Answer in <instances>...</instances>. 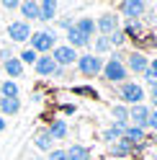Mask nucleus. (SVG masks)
Returning <instances> with one entry per match:
<instances>
[{
  "mask_svg": "<svg viewBox=\"0 0 157 160\" xmlns=\"http://www.w3.org/2000/svg\"><path fill=\"white\" fill-rule=\"evenodd\" d=\"M101 75L108 80V83H126V78H129V70H126L124 65V54L119 52H113L108 57V62H103V70H101Z\"/></svg>",
  "mask_w": 157,
  "mask_h": 160,
  "instance_id": "1",
  "label": "nucleus"
},
{
  "mask_svg": "<svg viewBox=\"0 0 157 160\" xmlns=\"http://www.w3.org/2000/svg\"><path fill=\"white\" fill-rule=\"evenodd\" d=\"M28 49H34L36 54H52V49L57 47V36H54V31H34L31 36H28Z\"/></svg>",
  "mask_w": 157,
  "mask_h": 160,
  "instance_id": "2",
  "label": "nucleus"
},
{
  "mask_svg": "<svg viewBox=\"0 0 157 160\" xmlns=\"http://www.w3.org/2000/svg\"><path fill=\"white\" fill-rule=\"evenodd\" d=\"M119 98H121V103L126 106V103H131V106H136V103H144V88L139 85V83H134V80H126V83H121L119 85Z\"/></svg>",
  "mask_w": 157,
  "mask_h": 160,
  "instance_id": "3",
  "label": "nucleus"
},
{
  "mask_svg": "<svg viewBox=\"0 0 157 160\" xmlns=\"http://www.w3.org/2000/svg\"><path fill=\"white\" fill-rule=\"evenodd\" d=\"M75 65L85 78H95V75H101V70H103V57H98L93 52H85V54L77 57Z\"/></svg>",
  "mask_w": 157,
  "mask_h": 160,
  "instance_id": "4",
  "label": "nucleus"
},
{
  "mask_svg": "<svg viewBox=\"0 0 157 160\" xmlns=\"http://www.w3.org/2000/svg\"><path fill=\"white\" fill-rule=\"evenodd\" d=\"M49 57L54 59V65H57V67H62V70H64V67H70V65H75V62H77V57H80V52H75L72 47L62 44V47H54Z\"/></svg>",
  "mask_w": 157,
  "mask_h": 160,
  "instance_id": "5",
  "label": "nucleus"
},
{
  "mask_svg": "<svg viewBox=\"0 0 157 160\" xmlns=\"http://www.w3.org/2000/svg\"><path fill=\"white\" fill-rule=\"evenodd\" d=\"M95 28H98V34L101 36H111L113 31H119L121 28V21H119V16L116 13H101L95 18Z\"/></svg>",
  "mask_w": 157,
  "mask_h": 160,
  "instance_id": "6",
  "label": "nucleus"
},
{
  "mask_svg": "<svg viewBox=\"0 0 157 160\" xmlns=\"http://www.w3.org/2000/svg\"><path fill=\"white\" fill-rule=\"evenodd\" d=\"M144 11H147L144 0H124V3L119 5V13L126 16L129 21H139V18L144 16Z\"/></svg>",
  "mask_w": 157,
  "mask_h": 160,
  "instance_id": "7",
  "label": "nucleus"
},
{
  "mask_svg": "<svg viewBox=\"0 0 157 160\" xmlns=\"http://www.w3.org/2000/svg\"><path fill=\"white\" fill-rule=\"evenodd\" d=\"M124 65H126V70H129V72H136V75H142L147 67H150V57H147L144 52H134L131 54H126L124 57Z\"/></svg>",
  "mask_w": 157,
  "mask_h": 160,
  "instance_id": "8",
  "label": "nucleus"
},
{
  "mask_svg": "<svg viewBox=\"0 0 157 160\" xmlns=\"http://www.w3.org/2000/svg\"><path fill=\"white\" fill-rule=\"evenodd\" d=\"M28 36H31V26L26 21H11V26H8V39L13 44H26Z\"/></svg>",
  "mask_w": 157,
  "mask_h": 160,
  "instance_id": "9",
  "label": "nucleus"
},
{
  "mask_svg": "<svg viewBox=\"0 0 157 160\" xmlns=\"http://www.w3.org/2000/svg\"><path fill=\"white\" fill-rule=\"evenodd\" d=\"M147 119H150V106H147V103H136V106L129 108V122H131V127H139V129L147 132Z\"/></svg>",
  "mask_w": 157,
  "mask_h": 160,
  "instance_id": "10",
  "label": "nucleus"
},
{
  "mask_svg": "<svg viewBox=\"0 0 157 160\" xmlns=\"http://www.w3.org/2000/svg\"><path fill=\"white\" fill-rule=\"evenodd\" d=\"M34 72H36L39 78H54V72H57L54 59L49 57V54H39V59L34 62Z\"/></svg>",
  "mask_w": 157,
  "mask_h": 160,
  "instance_id": "11",
  "label": "nucleus"
},
{
  "mask_svg": "<svg viewBox=\"0 0 157 160\" xmlns=\"http://www.w3.org/2000/svg\"><path fill=\"white\" fill-rule=\"evenodd\" d=\"M72 28H75V31H80L85 39H90V42H93V36L98 34V28H95V18H90V16H80V18L72 23Z\"/></svg>",
  "mask_w": 157,
  "mask_h": 160,
  "instance_id": "12",
  "label": "nucleus"
},
{
  "mask_svg": "<svg viewBox=\"0 0 157 160\" xmlns=\"http://www.w3.org/2000/svg\"><path fill=\"white\" fill-rule=\"evenodd\" d=\"M18 11H21V21H39V3H34V0H23V3H18Z\"/></svg>",
  "mask_w": 157,
  "mask_h": 160,
  "instance_id": "13",
  "label": "nucleus"
},
{
  "mask_svg": "<svg viewBox=\"0 0 157 160\" xmlns=\"http://www.w3.org/2000/svg\"><path fill=\"white\" fill-rule=\"evenodd\" d=\"M126 127H129V124H111V127H106L103 129V139H106V142H108V145H113V142H119V139H124V129Z\"/></svg>",
  "mask_w": 157,
  "mask_h": 160,
  "instance_id": "14",
  "label": "nucleus"
},
{
  "mask_svg": "<svg viewBox=\"0 0 157 160\" xmlns=\"http://www.w3.org/2000/svg\"><path fill=\"white\" fill-rule=\"evenodd\" d=\"M46 132L52 134V139H64L67 134H70V127H67L64 119H54V122L46 127Z\"/></svg>",
  "mask_w": 157,
  "mask_h": 160,
  "instance_id": "15",
  "label": "nucleus"
},
{
  "mask_svg": "<svg viewBox=\"0 0 157 160\" xmlns=\"http://www.w3.org/2000/svg\"><path fill=\"white\" fill-rule=\"evenodd\" d=\"M34 145L39 150H44V152H52V150H54V139H52V134H49L46 129H39L36 137H34Z\"/></svg>",
  "mask_w": 157,
  "mask_h": 160,
  "instance_id": "16",
  "label": "nucleus"
},
{
  "mask_svg": "<svg viewBox=\"0 0 157 160\" xmlns=\"http://www.w3.org/2000/svg\"><path fill=\"white\" fill-rule=\"evenodd\" d=\"M124 139L134 147V145H139V142H144V139H147V132H144V129H139V127H131V124H129V127L124 129Z\"/></svg>",
  "mask_w": 157,
  "mask_h": 160,
  "instance_id": "17",
  "label": "nucleus"
},
{
  "mask_svg": "<svg viewBox=\"0 0 157 160\" xmlns=\"http://www.w3.org/2000/svg\"><path fill=\"white\" fill-rule=\"evenodd\" d=\"M67 47H72L75 52H77V49H85V47H90V39H85L80 31L70 28V31H67Z\"/></svg>",
  "mask_w": 157,
  "mask_h": 160,
  "instance_id": "18",
  "label": "nucleus"
},
{
  "mask_svg": "<svg viewBox=\"0 0 157 160\" xmlns=\"http://www.w3.org/2000/svg\"><path fill=\"white\" fill-rule=\"evenodd\" d=\"M18 111H21V101L18 98H0V114L5 116H16Z\"/></svg>",
  "mask_w": 157,
  "mask_h": 160,
  "instance_id": "19",
  "label": "nucleus"
},
{
  "mask_svg": "<svg viewBox=\"0 0 157 160\" xmlns=\"http://www.w3.org/2000/svg\"><path fill=\"white\" fill-rule=\"evenodd\" d=\"M3 70H5V75L8 78H21L23 75V65H21V59H18V57H11V59H5V62H3Z\"/></svg>",
  "mask_w": 157,
  "mask_h": 160,
  "instance_id": "20",
  "label": "nucleus"
},
{
  "mask_svg": "<svg viewBox=\"0 0 157 160\" xmlns=\"http://www.w3.org/2000/svg\"><path fill=\"white\" fill-rule=\"evenodd\" d=\"M54 16H57V3L54 0L39 3V21H54Z\"/></svg>",
  "mask_w": 157,
  "mask_h": 160,
  "instance_id": "21",
  "label": "nucleus"
},
{
  "mask_svg": "<svg viewBox=\"0 0 157 160\" xmlns=\"http://www.w3.org/2000/svg\"><path fill=\"white\" fill-rule=\"evenodd\" d=\"M67 160H90V150H88L85 145L75 142L70 150H67Z\"/></svg>",
  "mask_w": 157,
  "mask_h": 160,
  "instance_id": "22",
  "label": "nucleus"
},
{
  "mask_svg": "<svg viewBox=\"0 0 157 160\" xmlns=\"http://www.w3.org/2000/svg\"><path fill=\"white\" fill-rule=\"evenodd\" d=\"M131 150H134V147L126 142V139H119V142H113V145H111V155H113V158H119V160H124L126 155H131Z\"/></svg>",
  "mask_w": 157,
  "mask_h": 160,
  "instance_id": "23",
  "label": "nucleus"
},
{
  "mask_svg": "<svg viewBox=\"0 0 157 160\" xmlns=\"http://www.w3.org/2000/svg\"><path fill=\"white\" fill-rule=\"evenodd\" d=\"M18 83L16 80H5V83H0V96L3 98H18Z\"/></svg>",
  "mask_w": 157,
  "mask_h": 160,
  "instance_id": "24",
  "label": "nucleus"
},
{
  "mask_svg": "<svg viewBox=\"0 0 157 160\" xmlns=\"http://www.w3.org/2000/svg\"><path fill=\"white\" fill-rule=\"evenodd\" d=\"M111 114H113V122L116 124H129V108H126L124 103H116L111 108Z\"/></svg>",
  "mask_w": 157,
  "mask_h": 160,
  "instance_id": "25",
  "label": "nucleus"
},
{
  "mask_svg": "<svg viewBox=\"0 0 157 160\" xmlns=\"http://www.w3.org/2000/svg\"><path fill=\"white\" fill-rule=\"evenodd\" d=\"M90 47L95 49L93 54H98V57H101V54H106V52H111V44H108V39H106V36H95L93 42H90Z\"/></svg>",
  "mask_w": 157,
  "mask_h": 160,
  "instance_id": "26",
  "label": "nucleus"
},
{
  "mask_svg": "<svg viewBox=\"0 0 157 160\" xmlns=\"http://www.w3.org/2000/svg\"><path fill=\"white\" fill-rule=\"evenodd\" d=\"M18 59H21V65L26 67V65H34V62H36V59H39V54L34 52V49H23V52H21V54H18Z\"/></svg>",
  "mask_w": 157,
  "mask_h": 160,
  "instance_id": "27",
  "label": "nucleus"
},
{
  "mask_svg": "<svg viewBox=\"0 0 157 160\" xmlns=\"http://www.w3.org/2000/svg\"><path fill=\"white\" fill-rule=\"evenodd\" d=\"M106 39H108V44H111V47H124V44H126V36H124L121 28H119V31H113L111 36H106Z\"/></svg>",
  "mask_w": 157,
  "mask_h": 160,
  "instance_id": "28",
  "label": "nucleus"
},
{
  "mask_svg": "<svg viewBox=\"0 0 157 160\" xmlns=\"http://www.w3.org/2000/svg\"><path fill=\"white\" fill-rule=\"evenodd\" d=\"M124 36H134V34H139L142 31V23L139 21H126V28H121Z\"/></svg>",
  "mask_w": 157,
  "mask_h": 160,
  "instance_id": "29",
  "label": "nucleus"
},
{
  "mask_svg": "<svg viewBox=\"0 0 157 160\" xmlns=\"http://www.w3.org/2000/svg\"><path fill=\"white\" fill-rule=\"evenodd\" d=\"M147 129L157 132V108H150V119H147Z\"/></svg>",
  "mask_w": 157,
  "mask_h": 160,
  "instance_id": "30",
  "label": "nucleus"
},
{
  "mask_svg": "<svg viewBox=\"0 0 157 160\" xmlns=\"http://www.w3.org/2000/svg\"><path fill=\"white\" fill-rule=\"evenodd\" d=\"M142 75H144V83H150V85H155V83H157V72H155V70H150V67H147Z\"/></svg>",
  "mask_w": 157,
  "mask_h": 160,
  "instance_id": "31",
  "label": "nucleus"
},
{
  "mask_svg": "<svg viewBox=\"0 0 157 160\" xmlns=\"http://www.w3.org/2000/svg\"><path fill=\"white\" fill-rule=\"evenodd\" d=\"M46 160H67V150H52Z\"/></svg>",
  "mask_w": 157,
  "mask_h": 160,
  "instance_id": "32",
  "label": "nucleus"
},
{
  "mask_svg": "<svg viewBox=\"0 0 157 160\" xmlns=\"http://www.w3.org/2000/svg\"><path fill=\"white\" fill-rule=\"evenodd\" d=\"M11 57H13V49L8 47V44H0V59L5 62V59H11Z\"/></svg>",
  "mask_w": 157,
  "mask_h": 160,
  "instance_id": "33",
  "label": "nucleus"
},
{
  "mask_svg": "<svg viewBox=\"0 0 157 160\" xmlns=\"http://www.w3.org/2000/svg\"><path fill=\"white\" fill-rule=\"evenodd\" d=\"M72 23H75V18H59V21H57V28H64V31H70Z\"/></svg>",
  "mask_w": 157,
  "mask_h": 160,
  "instance_id": "34",
  "label": "nucleus"
},
{
  "mask_svg": "<svg viewBox=\"0 0 157 160\" xmlns=\"http://www.w3.org/2000/svg\"><path fill=\"white\" fill-rule=\"evenodd\" d=\"M0 5H3L5 11H18V0H3Z\"/></svg>",
  "mask_w": 157,
  "mask_h": 160,
  "instance_id": "35",
  "label": "nucleus"
},
{
  "mask_svg": "<svg viewBox=\"0 0 157 160\" xmlns=\"http://www.w3.org/2000/svg\"><path fill=\"white\" fill-rule=\"evenodd\" d=\"M77 96H95V91H90V88H75Z\"/></svg>",
  "mask_w": 157,
  "mask_h": 160,
  "instance_id": "36",
  "label": "nucleus"
},
{
  "mask_svg": "<svg viewBox=\"0 0 157 160\" xmlns=\"http://www.w3.org/2000/svg\"><path fill=\"white\" fill-rule=\"evenodd\" d=\"M150 98H152V101H157V83L152 85V91H150Z\"/></svg>",
  "mask_w": 157,
  "mask_h": 160,
  "instance_id": "37",
  "label": "nucleus"
},
{
  "mask_svg": "<svg viewBox=\"0 0 157 160\" xmlns=\"http://www.w3.org/2000/svg\"><path fill=\"white\" fill-rule=\"evenodd\" d=\"M62 111H64V114H75V106L67 103V106H62Z\"/></svg>",
  "mask_w": 157,
  "mask_h": 160,
  "instance_id": "38",
  "label": "nucleus"
},
{
  "mask_svg": "<svg viewBox=\"0 0 157 160\" xmlns=\"http://www.w3.org/2000/svg\"><path fill=\"white\" fill-rule=\"evenodd\" d=\"M150 70H155V72H157V57H152V59H150Z\"/></svg>",
  "mask_w": 157,
  "mask_h": 160,
  "instance_id": "39",
  "label": "nucleus"
},
{
  "mask_svg": "<svg viewBox=\"0 0 157 160\" xmlns=\"http://www.w3.org/2000/svg\"><path fill=\"white\" fill-rule=\"evenodd\" d=\"M5 127H8V122H5L3 116H0V132H5Z\"/></svg>",
  "mask_w": 157,
  "mask_h": 160,
  "instance_id": "40",
  "label": "nucleus"
},
{
  "mask_svg": "<svg viewBox=\"0 0 157 160\" xmlns=\"http://www.w3.org/2000/svg\"><path fill=\"white\" fill-rule=\"evenodd\" d=\"M152 145H155V147H157V132H155V139H152Z\"/></svg>",
  "mask_w": 157,
  "mask_h": 160,
  "instance_id": "41",
  "label": "nucleus"
},
{
  "mask_svg": "<svg viewBox=\"0 0 157 160\" xmlns=\"http://www.w3.org/2000/svg\"><path fill=\"white\" fill-rule=\"evenodd\" d=\"M152 21H155V26H157V13H155V16H152Z\"/></svg>",
  "mask_w": 157,
  "mask_h": 160,
  "instance_id": "42",
  "label": "nucleus"
},
{
  "mask_svg": "<svg viewBox=\"0 0 157 160\" xmlns=\"http://www.w3.org/2000/svg\"><path fill=\"white\" fill-rule=\"evenodd\" d=\"M34 160H44V158H34Z\"/></svg>",
  "mask_w": 157,
  "mask_h": 160,
  "instance_id": "43",
  "label": "nucleus"
},
{
  "mask_svg": "<svg viewBox=\"0 0 157 160\" xmlns=\"http://www.w3.org/2000/svg\"><path fill=\"white\" fill-rule=\"evenodd\" d=\"M111 160H119V158H111Z\"/></svg>",
  "mask_w": 157,
  "mask_h": 160,
  "instance_id": "44",
  "label": "nucleus"
}]
</instances>
